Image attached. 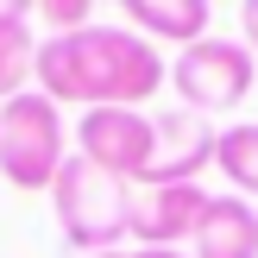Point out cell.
I'll return each instance as SVG.
<instances>
[{
	"mask_svg": "<svg viewBox=\"0 0 258 258\" xmlns=\"http://www.w3.org/2000/svg\"><path fill=\"white\" fill-rule=\"evenodd\" d=\"M32 70H38V38H32V19H19L0 32V101L25 95Z\"/></svg>",
	"mask_w": 258,
	"mask_h": 258,
	"instance_id": "11",
	"label": "cell"
},
{
	"mask_svg": "<svg viewBox=\"0 0 258 258\" xmlns=\"http://www.w3.org/2000/svg\"><path fill=\"white\" fill-rule=\"evenodd\" d=\"M63 107L38 88L0 101V176L13 189H50L63 170Z\"/></svg>",
	"mask_w": 258,
	"mask_h": 258,
	"instance_id": "3",
	"label": "cell"
},
{
	"mask_svg": "<svg viewBox=\"0 0 258 258\" xmlns=\"http://www.w3.org/2000/svg\"><path fill=\"white\" fill-rule=\"evenodd\" d=\"M189 246H196V258H258V208L233 189L214 196Z\"/></svg>",
	"mask_w": 258,
	"mask_h": 258,
	"instance_id": "8",
	"label": "cell"
},
{
	"mask_svg": "<svg viewBox=\"0 0 258 258\" xmlns=\"http://www.w3.org/2000/svg\"><path fill=\"white\" fill-rule=\"evenodd\" d=\"M76 158L139 183L145 164H151V113H139V107H88L76 120Z\"/></svg>",
	"mask_w": 258,
	"mask_h": 258,
	"instance_id": "6",
	"label": "cell"
},
{
	"mask_svg": "<svg viewBox=\"0 0 258 258\" xmlns=\"http://www.w3.org/2000/svg\"><path fill=\"white\" fill-rule=\"evenodd\" d=\"M19 19H32V7H25V0H0V32L19 25Z\"/></svg>",
	"mask_w": 258,
	"mask_h": 258,
	"instance_id": "14",
	"label": "cell"
},
{
	"mask_svg": "<svg viewBox=\"0 0 258 258\" xmlns=\"http://www.w3.org/2000/svg\"><path fill=\"white\" fill-rule=\"evenodd\" d=\"M214 170L233 183V196L258 202V120L221 126V145H214Z\"/></svg>",
	"mask_w": 258,
	"mask_h": 258,
	"instance_id": "10",
	"label": "cell"
},
{
	"mask_svg": "<svg viewBox=\"0 0 258 258\" xmlns=\"http://www.w3.org/2000/svg\"><path fill=\"white\" fill-rule=\"evenodd\" d=\"M239 32H246V50L258 57V0H246V7H239Z\"/></svg>",
	"mask_w": 258,
	"mask_h": 258,
	"instance_id": "13",
	"label": "cell"
},
{
	"mask_svg": "<svg viewBox=\"0 0 258 258\" xmlns=\"http://www.w3.org/2000/svg\"><path fill=\"white\" fill-rule=\"evenodd\" d=\"M95 258H133V252H95Z\"/></svg>",
	"mask_w": 258,
	"mask_h": 258,
	"instance_id": "16",
	"label": "cell"
},
{
	"mask_svg": "<svg viewBox=\"0 0 258 258\" xmlns=\"http://www.w3.org/2000/svg\"><path fill=\"white\" fill-rule=\"evenodd\" d=\"M32 13L50 25V38H70V32H88V25H95V19H88V13H95L88 0H38Z\"/></svg>",
	"mask_w": 258,
	"mask_h": 258,
	"instance_id": "12",
	"label": "cell"
},
{
	"mask_svg": "<svg viewBox=\"0 0 258 258\" xmlns=\"http://www.w3.org/2000/svg\"><path fill=\"white\" fill-rule=\"evenodd\" d=\"M32 82L57 107H139L170 82V63L133 25H88L38 44Z\"/></svg>",
	"mask_w": 258,
	"mask_h": 258,
	"instance_id": "1",
	"label": "cell"
},
{
	"mask_svg": "<svg viewBox=\"0 0 258 258\" xmlns=\"http://www.w3.org/2000/svg\"><path fill=\"white\" fill-rule=\"evenodd\" d=\"M50 202H57L63 239L82 258L120 252V239L133 233V208H139L133 183L113 176V170H101V164H88V158H63L57 183H50Z\"/></svg>",
	"mask_w": 258,
	"mask_h": 258,
	"instance_id": "2",
	"label": "cell"
},
{
	"mask_svg": "<svg viewBox=\"0 0 258 258\" xmlns=\"http://www.w3.org/2000/svg\"><path fill=\"white\" fill-rule=\"evenodd\" d=\"M133 258H196V252H176V246H139Z\"/></svg>",
	"mask_w": 258,
	"mask_h": 258,
	"instance_id": "15",
	"label": "cell"
},
{
	"mask_svg": "<svg viewBox=\"0 0 258 258\" xmlns=\"http://www.w3.org/2000/svg\"><path fill=\"white\" fill-rule=\"evenodd\" d=\"M214 145H221V126L202 120L189 107L151 113V164L139 183L164 189V183H202V170H214Z\"/></svg>",
	"mask_w": 258,
	"mask_h": 258,
	"instance_id": "5",
	"label": "cell"
},
{
	"mask_svg": "<svg viewBox=\"0 0 258 258\" xmlns=\"http://www.w3.org/2000/svg\"><path fill=\"white\" fill-rule=\"evenodd\" d=\"M252 82H258V63H252V50L239 44V38H202V44H189V50H176L170 57V88H176V101H183L189 113H202V120H214V113H233L239 101L252 95Z\"/></svg>",
	"mask_w": 258,
	"mask_h": 258,
	"instance_id": "4",
	"label": "cell"
},
{
	"mask_svg": "<svg viewBox=\"0 0 258 258\" xmlns=\"http://www.w3.org/2000/svg\"><path fill=\"white\" fill-rule=\"evenodd\" d=\"M208 189L202 183H164V189H145L139 196V208H133V233H139V246H176L183 252L189 239H196V227H202V214H208Z\"/></svg>",
	"mask_w": 258,
	"mask_h": 258,
	"instance_id": "7",
	"label": "cell"
},
{
	"mask_svg": "<svg viewBox=\"0 0 258 258\" xmlns=\"http://www.w3.org/2000/svg\"><path fill=\"white\" fill-rule=\"evenodd\" d=\"M126 19H133L139 38H151V44H202L214 25V7L208 0H126Z\"/></svg>",
	"mask_w": 258,
	"mask_h": 258,
	"instance_id": "9",
	"label": "cell"
}]
</instances>
